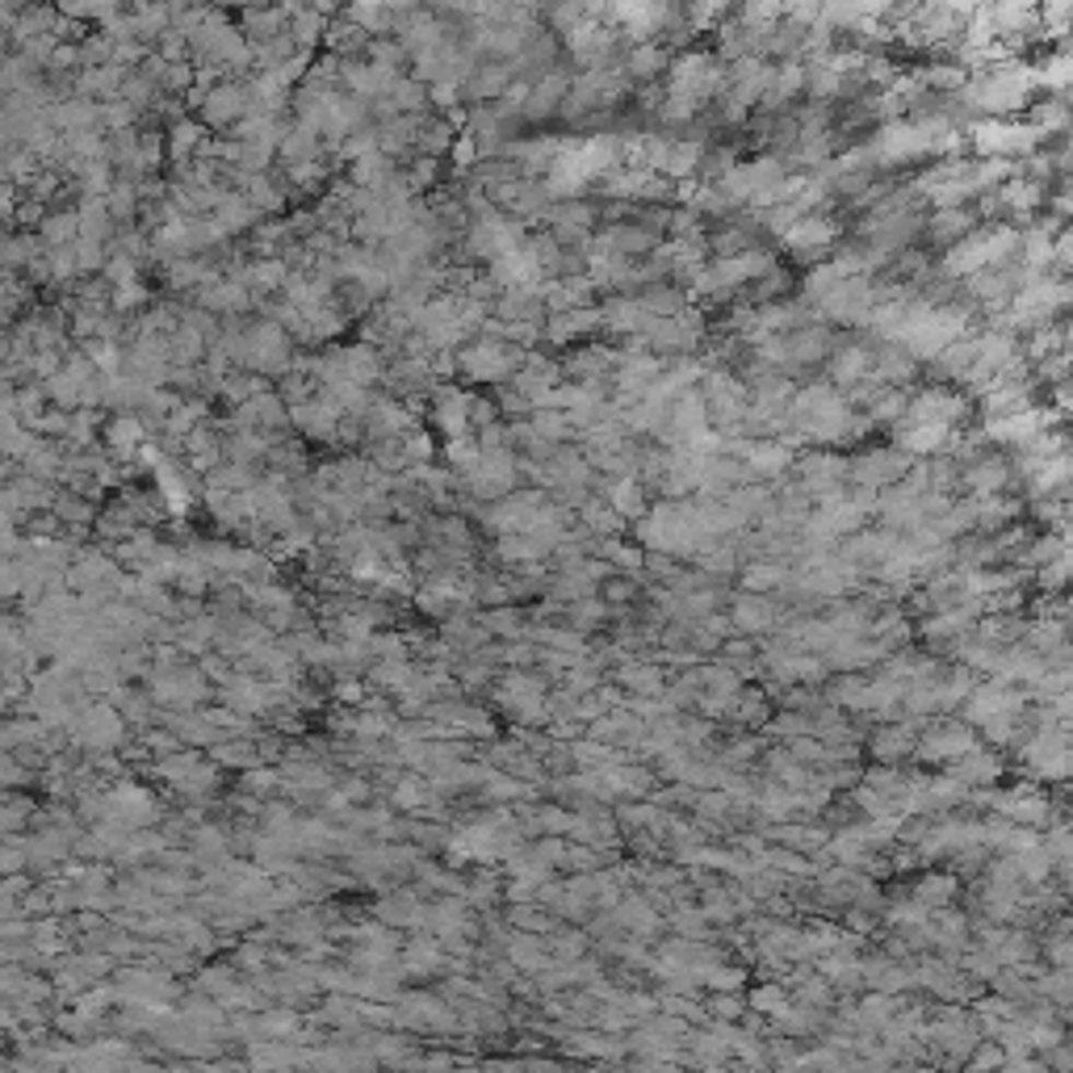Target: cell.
<instances>
[{
	"label": "cell",
	"mask_w": 1073,
	"mask_h": 1073,
	"mask_svg": "<svg viewBox=\"0 0 1073 1073\" xmlns=\"http://www.w3.org/2000/svg\"><path fill=\"white\" fill-rule=\"evenodd\" d=\"M525 349H512V345H500V340H487L478 336L470 345L453 352L457 361V374L470 377V382H482V386H500V382H512L516 370L525 365Z\"/></svg>",
	"instance_id": "6da1fadb"
},
{
	"label": "cell",
	"mask_w": 1073,
	"mask_h": 1073,
	"mask_svg": "<svg viewBox=\"0 0 1073 1073\" xmlns=\"http://www.w3.org/2000/svg\"><path fill=\"white\" fill-rule=\"evenodd\" d=\"M969 143L985 160H1011V155H1031L1045 148V135L1027 123H1006V118H981L969 126Z\"/></svg>",
	"instance_id": "7a4b0ae2"
},
{
	"label": "cell",
	"mask_w": 1073,
	"mask_h": 1073,
	"mask_svg": "<svg viewBox=\"0 0 1073 1073\" xmlns=\"http://www.w3.org/2000/svg\"><path fill=\"white\" fill-rule=\"evenodd\" d=\"M198 123L206 130H235V123H244L248 114V84H235V80H219L206 97L198 101Z\"/></svg>",
	"instance_id": "3957f363"
},
{
	"label": "cell",
	"mask_w": 1073,
	"mask_h": 1073,
	"mask_svg": "<svg viewBox=\"0 0 1073 1073\" xmlns=\"http://www.w3.org/2000/svg\"><path fill=\"white\" fill-rule=\"evenodd\" d=\"M969 416V399L956 395V390H944V386H931L923 395H914L910 407H906V424H931V428H956L960 420Z\"/></svg>",
	"instance_id": "277c9868"
},
{
	"label": "cell",
	"mask_w": 1073,
	"mask_h": 1073,
	"mask_svg": "<svg viewBox=\"0 0 1073 1073\" xmlns=\"http://www.w3.org/2000/svg\"><path fill=\"white\" fill-rule=\"evenodd\" d=\"M789 252L797 256V260H818L823 252L835 248V240H839V223L830 219V214H805L797 223L789 226L784 235H780Z\"/></svg>",
	"instance_id": "5b68a950"
},
{
	"label": "cell",
	"mask_w": 1073,
	"mask_h": 1073,
	"mask_svg": "<svg viewBox=\"0 0 1073 1073\" xmlns=\"http://www.w3.org/2000/svg\"><path fill=\"white\" fill-rule=\"evenodd\" d=\"M910 470V457L901 450H873L864 457L848 462V475L855 478V487H868V491H880V487H894L901 482Z\"/></svg>",
	"instance_id": "8992f818"
},
{
	"label": "cell",
	"mask_w": 1073,
	"mask_h": 1073,
	"mask_svg": "<svg viewBox=\"0 0 1073 1073\" xmlns=\"http://www.w3.org/2000/svg\"><path fill=\"white\" fill-rule=\"evenodd\" d=\"M143 445H148V428H143L139 416H109L105 428H101V450L109 453L118 466L139 462Z\"/></svg>",
	"instance_id": "52a82bcc"
},
{
	"label": "cell",
	"mask_w": 1073,
	"mask_h": 1073,
	"mask_svg": "<svg viewBox=\"0 0 1073 1073\" xmlns=\"http://www.w3.org/2000/svg\"><path fill=\"white\" fill-rule=\"evenodd\" d=\"M432 424L445 441H462L470 436V395L457 386H436L432 390Z\"/></svg>",
	"instance_id": "ba28073f"
},
{
	"label": "cell",
	"mask_w": 1073,
	"mask_h": 1073,
	"mask_svg": "<svg viewBox=\"0 0 1073 1073\" xmlns=\"http://www.w3.org/2000/svg\"><path fill=\"white\" fill-rule=\"evenodd\" d=\"M340 420H345V411L336 407L331 399H324L319 390L311 395L306 403H299V407H290V424L299 428L302 436H311V441H336V428H340Z\"/></svg>",
	"instance_id": "9c48e42d"
},
{
	"label": "cell",
	"mask_w": 1073,
	"mask_h": 1073,
	"mask_svg": "<svg viewBox=\"0 0 1073 1073\" xmlns=\"http://www.w3.org/2000/svg\"><path fill=\"white\" fill-rule=\"evenodd\" d=\"M1011 478H1015V466H1011L1002 453H981L973 466H965V470H960V482L973 491V500L1002 495Z\"/></svg>",
	"instance_id": "30bf717a"
},
{
	"label": "cell",
	"mask_w": 1073,
	"mask_h": 1073,
	"mask_svg": "<svg viewBox=\"0 0 1073 1073\" xmlns=\"http://www.w3.org/2000/svg\"><path fill=\"white\" fill-rule=\"evenodd\" d=\"M864 382H873V349L868 345H839V352H830V386L860 390Z\"/></svg>",
	"instance_id": "8fae6325"
},
{
	"label": "cell",
	"mask_w": 1073,
	"mask_h": 1073,
	"mask_svg": "<svg viewBox=\"0 0 1073 1073\" xmlns=\"http://www.w3.org/2000/svg\"><path fill=\"white\" fill-rule=\"evenodd\" d=\"M571 93V72L567 68H549L541 80H533V89H528V101H525V118H546L558 109V101H567Z\"/></svg>",
	"instance_id": "7c38bea8"
},
{
	"label": "cell",
	"mask_w": 1073,
	"mask_h": 1073,
	"mask_svg": "<svg viewBox=\"0 0 1073 1073\" xmlns=\"http://www.w3.org/2000/svg\"><path fill=\"white\" fill-rule=\"evenodd\" d=\"M604 319H599V311H562V315H549L546 327H541V336H546L549 345H574V340H583V336H592L599 331Z\"/></svg>",
	"instance_id": "4fadbf2b"
},
{
	"label": "cell",
	"mask_w": 1073,
	"mask_h": 1073,
	"mask_svg": "<svg viewBox=\"0 0 1073 1073\" xmlns=\"http://www.w3.org/2000/svg\"><path fill=\"white\" fill-rule=\"evenodd\" d=\"M508 80H512V68L500 63V59H487L462 80V93L470 101H500L508 93Z\"/></svg>",
	"instance_id": "5bb4252c"
},
{
	"label": "cell",
	"mask_w": 1073,
	"mask_h": 1073,
	"mask_svg": "<svg viewBox=\"0 0 1073 1073\" xmlns=\"http://www.w3.org/2000/svg\"><path fill=\"white\" fill-rule=\"evenodd\" d=\"M235 189L248 198V206L256 210V214H281V210H285V201H290L285 180H273L269 173H265V176H244Z\"/></svg>",
	"instance_id": "9a60e30c"
},
{
	"label": "cell",
	"mask_w": 1073,
	"mask_h": 1073,
	"mask_svg": "<svg viewBox=\"0 0 1073 1073\" xmlns=\"http://www.w3.org/2000/svg\"><path fill=\"white\" fill-rule=\"evenodd\" d=\"M973 226H977L973 210L952 206V210H935V214H931V223H926V231H931V240H935L940 248H956L965 235H973Z\"/></svg>",
	"instance_id": "2e32d148"
},
{
	"label": "cell",
	"mask_w": 1073,
	"mask_h": 1073,
	"mask_svg": "<svg viewBox=\"0 0 1073 1073\" xmlns=\"http://www.w3.org/2000/svg\"><path fill=\"white\" fill-rule=\"evenodd\" d=\"M210 219L223 226L226 240H231V235H244V231H252V226L260 223V214L252 210L248 198H244L240 189H226L223 198H219V206H214V214H210Z\"/></svg>",
	"instance_id": "e0dca14e"
},
{
	"label": "cell",
	"mask_w": 1073,
	"mask_h": 1073,
	"mask_svg": "<svg viewBox=\"0 0 1073 1073\" xmlns=\"http://www.w3.org/2000/svg\"><path fill=\"white\" fill-rule=\"evenodd\" d=\"M994 198H999V206L1006 214H1031L1036 206H1045V185H1036L1024 173H1015L1011 180H1002V189Z\"/></svg>",
	"instance_id": "ac0fdd59"
},
{
	"label": "cell",
	"mask_w": 1073,
	"mask_h": 1073,
	"mask_svg": "<svg viewBox=\"0 0 1073 1073\" xmlns=\"http://www.w3.org/2000/svg\"><path fill=\"white\" fill-rule=\"evenodd\" d=\"M34 235H38L43 252L72 248L75 240H80V219H75V210H47V219L38 223Z\"/></svg>",
	"instance_id": "d6986e66"
},
{
	"label": "cell",
	"mask_w": 1073,
	"mask_h": 1073,
	"mask_svg": "<svg viewBox=\"0 0 1073 1073\" xmlns=\"http://www.w3.org/2000/svg\"><path fill=\"white\" fill-rule=\"evenodd\" d=\"M608 508L621 516L625 525H629V521H642L650 512L642 482H638V478H613V482H608Z\"/></svg>",
	"instance_id": "ffe728a7"
},
{
	"label": "cell",
	"mask_w": 1073,
	"mask_h": 1073,
	"mask_svg": "<svg viewBox=\"0 0 1073 1073\" xmlns=\"http://www.w3.org/2000/svg\"><path fill=\"white\" fill-rule=\"evenodd\" d=\"M667 63H672V50L663 47V43H638V47L629 50L625 75H629V80H638V84H650V80L663 72Z\"/></svg>",
	"instance_id": "44dd1931"
},
{
	"label": "cell",
	"mask_w": 1073,
	"mask_h": 1073,
	"mask_svg": "<svg viewBox=\"0 0 1073 1073\" xmlns=\"http://www.w3.org/2000/svg\"><path fill=\"white\" fill-rule=\"evenodd\" d=\"M395 176V160H386L382 151H374V155H361V160H352L349 164V185L352 189H370V194H377L386 180Z\"/></svg>",
	"instance_id": "7402d4cb"
},
{
	"label": "cell",
	"mask_w": 1073,
	"mask_h": 1073,
	"mask_svg": "<svg viewBox=\"0 0 1073 1073\" xmlns=\"http://www.w3.org/2000/svg\"><path fill=\"white\" fill-rule=\"evenodd\" d=\"M528 428H533L537 441H546L549 450H562V445L574 436V424L567 420V411H546V407H537V411L528 416Z\"/></svg>",
	"instance_id": "603a6c76"
},
{
	"label": "cell",
	"mask_w": 1073,
	"mask_h": 1073,
	"mask_svg": "<svg viewBox=\"0 0 1073 1073\" xmlns=\"http://www.w3.org/2000/svg\"><path fill=\"white\" fill-rule=\"evenodd\" d=\"M47 390H43V382H25L18 386V395H13V420L25 428V432H34V424L43 420V411H47Z\"/></svg>",
	"instance_id": "cb8c5ba5"
},
{
	"label": "cell",
	"mask_w": 1073,
	"mask_h": 1073,
	"mask_svg": "<svg viewBox=\"0 0 1073 1073\" xmlns=\"http://www.w3.org/2000/svg\"><path fill=\"white\" fill-rule=\"evenodd\" d=\"M579 516H583V525L592 528L596 537H621L625 528V521L604 500H583L579 503Z\"/></svg>",
	"instance_id": "d4e9b609"
},
{
	"label": "cell",
	"mask_w": 1073,
	"mask_h": 1073,
	"mask_svg": "<svg viewBox=\"0 0 1073 1073\" xmlns=\"http://www.w3.org/2000/svg\"><path fill=\"white\" fill-rule=\"evenodd\" d=\"M97 105H101V135H123V130H135V123H139V114L123 97L97 101Z\"/></svg>",
	"instance_id": "484cf974"
},
{
	"label": "cell",
	"mask_w": 1073,
	"mask_h": 1073,
	"mask_svg": "<svg viewBox=\"0 0 1073 1073\" xmlns=\"http://www.w3.org/2000/svg\"><path fill=\"white\" fill-rule=\"evenodd\" d=\"M403 176H407L411 194H420V189H432V185H436V176H441V160L416 155V164H411V168H403Z\"/></svg>",
	"instance_id": "4316f807"
},
{
	"label": "cell",
	"mask_w": 1073,
	"mask_h": 1073,
	"mask_svg": "<svg viewBox=\"0 0 1073 1073\" xmlns=\"http://www.w3.org/2000/svg\"><path fill=\"white\" fill-rule=\"evenodd\" d=\"M503 416H500V407H495V399H487V395H470V432H482V428H491V424H500Z\"/></svg>",
	"instance_id": "83f0119b"
},
{
	"label": "cell",
	"mask_w": 1073,
	"mask_h": 1073,
	"mask_svg": "<svg viewBox=\"0 0 1073 1073\" xmlns=\"http://www.w3.org/2000/svg\"><path fill=\"white\" fill-rule=\"evenodd\" d=\"M722 13L725 9H718V4H697V9H688V22H692V30H700V25L718 22Z\"/></svg>",
	"instance_id": "f1b7e54d"
},
{
	"label": "cell",
	"mask_w": 1073,
	"mask_h": 1073,
	"mask_svg": "<svg viewBox=\"0 0 1073 1073\" xmlns=\"http://www.w3.org/2000/svg\"><path fill=\"white\" fill-rule=\"evenodd\" d=\"M780 579V567H755V574H750L747 583L750 587H763V583H775Z\"/></svg>",
	"instance_id": "f546056e"
}]
</instances>
